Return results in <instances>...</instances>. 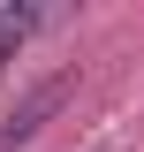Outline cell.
<instances>
[{
  "instance_id": "obj_1",
  "label": "cell",
  "mask_w": 144,
  "mask_h": 152,
  "mask_svg": "<svg viewBox=\"0 0 144 152\" xmlns=\"http://www.w3.org/2000/svg\"><path fill=\"white\" fill-rule=\"evenodd\" d=\"M68 91H76V69H53V76H38L31 91L15 99V114L0 122V145H8V152H15V145H31V137L46 129V122H53L61 107H68Z\"/></svg>"
},
{
  "instance_id": "obj_2",
  "label": "cell",
  "mask_w": 144,
  "mask_h": 152,
  "mask_svg": "<svg viewBox=\"0 0 144 152\" xmlns=\"http://www.w3.org/2000/svg\"><path fill=\"white\" fill-rule=\"evenodd\" d=\"M46 23H53V15H46V8H8V15H0V53H15L23 38H38V31H46Z\"/></svg>"
}]
</instances>
